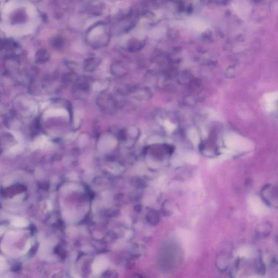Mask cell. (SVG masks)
Instances as JSON below:
<instances>
[{
  "label": "cell",
  "mask_w": 278,
  "mask_h": 278,
  "mask_svg": "<svg viewBox=\"0 0 278 278\" xmlns=\"http://www.w3.org/2000/svg\"><path fill=\"white\" fill-rule=\"evenodd\" d=\"M277 187L272 185H266L261 190V196L266 203L273 207H277L278 204Z\"/></svg>",
  "instance_id": "6da1fadb"
},
{
  "label": "cell",
  "mask_w": 278,
  "mask_h": 278,
  "mask_svg": "<svg viewBox=\"0 0 278 278\" xmlns=\"http://www.w3.org/2000/svg\"><path fill=\"white\" fill-rule=\"evenodd\" d=\"M108 264V260L107 258L103 256H99L94 262L92 267L93 272L96 274L102 272L107 268Z\"/></svg>",
  "instance_id": "7a4b0ae2"
},
{
  "label": "cell",
  "mask_w": 278,
  "mask_h": 278,
  "mask_svg": "<svg viewBox=\"0 0 278 278\" xmlns=\"http://www.w3.org/2000/svg\"><path fill=\"white\" fill-rule=\"evenodd\" d=\"M12 224L17 227L24 228L27 227L28 225V222L26 219L23 218H15L12 222Z\"/></svg>",
  "instance_id": "3957f363"
},
{
  "label": "cell",
  "mask_w": 278,
  "mask_h": 278,
  "mask_svg": "<svg viewBox=\"0 0 278 278\" xmlns=\"http://www.w3.org/2000/svg\"><path fill=\"white\" fill-rule=\"evenodd\" d=\"M258 230L259 234H262V235L263 236L268 235L271 231V226L269 223L267 224V223H264L263 224H261L260 227L259 228Z\"/></svg>",
  "instance_id": "277c9868"
},
{
  "label": "cell",
  "mask_w": 278,
  "mask_h": 278,
  "mask_svg": "<svg viewBox=\"0 0 278 278\" xmlns=\"http://www.w3.org/2000/svg\"><path fill=\"white\" fill-rule=\"evenodd\" d=\"M65 114L64 110L59 109H50L48 110L45 113V116L47 117L53 116L62 115Z\"/></svg>",
  "instance_id": "5b68a950"
},
{
  "label": "cell",
  "mask_w": 278,
  "mask_h": 278,
  "mask_svg": "<svg viewBox=\"0 0 278 278\" xmlns=\"http://www.w3.org/2000/svg\"><path fill=\"white\" fill-rule=\"evenodd\" d=\"M258 273L259 274H264L266 272V267H265V264L264 262L261 260L259 262V266L258 267Z\"/></svg>",
  "instance_id": "8992f818"
},
{
  "label": "cell",
  "mask_w": 278,
  "mask_h": 278,
  "mask_svg": "<svg viewBox=\"0 0 278 278\" xmlns=\"http://www.w3.org/2000/svg\"><path fill=\"white\" fill-rule=\"evenodd\" d=\"M7 264L5 259L0 255V270H3L7 267Z\"/></svg>",
  "instance_id": "52a82bcc"
},
{
  "label": "cell",
  "mask_w": 278,
  "mask_h": 278,
  "mask_svg": "<svg viewBox=\"0 0 278 278\" xmlns=\"http://www.w3.org/2000/svg\"><path fill=\"white\" fill-rule=\"evenodd\" d=\"M14 6H15L14 2H13V1H11V2H8V3L6 5L5 8H4L5 12H9L10 10H12V9L13 8Z\"/></svg>",
  "instance_id": "ba28073f"
},
{
  "label": "cell",
  "mask_w": 278,
  "mask_h": 278,
  "mask_svg": "<svg viewBox=\"0 0 278 278\" xmlns=\"http://www.w3.org/2000/svg\"><path fill=\"white\" fill-rule=\"evenodd\" d=\"M28 12L31 15H34L35 13V9L33 7H30L28 8Z\"/></svg>",
  "instance_id": "9c48e42d"
},
{
  "label": "cell",
  "mask_w": 278,
  "mask_h": 278,
  "mask_svg": "<svg viewBox=\"0 0 278 278\" xmlns=\"http://www.w3.org/2000/svg\"><path fill=\"white\" fill-rule=\"evenodd\" d=\"M31 242L30 241H28L26 244V247L24 248V253H26L29 249L31 247Z\"/></svg>",
  "instance_id": "30bf717a"
},
{
  "label": "cell",
  "mask_w": 278,
  "mask_h": 278,
  "mask_svg": "<svg viewBox=\"0 0 278 278\" xmlns=\"http://www.w3.org/2000/svg\"><path fill=\"white\" fill-rule=\"evenodd\" d=\"M5 230H6V228L4 227V226H0V236L4 234V232L5 231Z\"/></svg>",
  "instance_id": "8fae6325"
},
{
  "label": "cell",
  "mask_w": 278,
  "mask_h": 278,
  "mask_svg": "<svg viewBox=\"0 0 278 278\" xmlns=\"http://www.w3.org/2000/svg\"><path fill=\"white\" fill-rule=\"evenodd\" d=\"M136 133H137V131L134 128H132V131H130V133L132 134L133 135H136Z\"/></svg>",
  "instance_id": "7c38bea8"
},
{
  "label": "cell",
  "mask_w": 278,
  "mask_h": 278,
  "mask_svg": "<svg viewBox=\"0 0 278 278\" xmlns=\"http://www.w3.org/2000/svg\"><path fill=\"white\" fill-rule=\"evenodd\" d=\"M83 136H84V140H83V141H84V139H85V141H86V140H85V139H87L88 138H87V137H86V135H83ZM82 140V139H81V138H80V142H81V144H82V143H83V145H84V141H82L83 140ZM86 142H87V141H86Z\"/></svg>",
  "instance_id": "4fadbf2b"
}]
</instances>
